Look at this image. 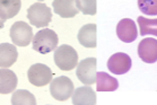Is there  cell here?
Segmentation results:
<instances>
[{
	"label": "cell",
	"instance_id": "obj_9",
	"mask_svg": "<svg viewBox=\"0 0 157 105\" xmlns=\"http://www.w3.org/2000/svg\"><path fill=\"white\" fill-rule=\"evenodd\" d=\"M138 55L146 63H155L157 61V40L147 37L138 44Z\"/></svg>",
	"mask_w": 157,
	"mask_h": 105
},
{
	"label": "cell",
	"instance_id": "obj_5",
	"mask_svg": "<svg viewBox=\"0 0 157 105\" xmlns=\"http://www.w3.org/2000/svg\"><path fill=\"white\" fill-rule=\"evenodd\" d=\"M96 59L88 58L84 59L77 65V70H76V76L85 85L92 86L93 84L96 83Z\"/></svg>",
	"mask_w": 157,
	"mask_h": 105
},
{
	"label": "cell",
	"instance_id": "obj_19",
	"mask_svg": "<svg viewBox=\"0 0 157 105\" xmlns=\"http://www.w3.org/2000/svg\"><path fill=\"white\" fill-rule=\"evenodd\" d=\"M137 22H138V25H139L140 35L141 36H146V35L157 36V18L149 19L145 18L143 16H139Z\"/></svg>",
	"mask_w": 157,
	"mask_h": 105
},
{
	"label": "cell",
	"instance_id": "obj_21",
	"mask_svg": "<svg viewBox=\"0 0 157 105\" xmlns=\"http://www.w3.org/2000/svg\"><path fill=\"white\" fill-rule=\"evenodd\" d=\"M138 8L145 15L157 16V0H138Z\"/></svg>",
	"mask_w": 157,
	"mask_h": 105
},
{
	"label": "cell",
	"instance_id": "obj_11",
	"mask_svg": "<svg viewBox=\"0 0 157 105\" xmlns=\"http://www.w3.org/2000/svg\"><path fill=\"white\" fill-rule=\"evenodd\" d=\"M72 104L75 105H95L96 93L88 85L78 87L72 93Z\"/></svg>",
	"mask_w": 157,
	"mask_h": 105
},
{
	"label": "cell",
	"instance_id": "obj_22",
	"mask_svg": "<svg viewBox=\"0 0 157 105\" xmlns=\"http://www.w3.org/2000/svg\"><path fill=\"white\" fill-rule=\"evenodd\" d=\"M4 25H5V21H4V19L0 18V29L4 27Z\"/></svg>",
	"mask_w": 157,
	"mask_h": 105
},
{
	"label": "cell",
	"instance_id": "obj_14",
	"mask_svg": "<svg viewBox=\"0 0 157 105\" xmlns=\"http://www.w3.org/2000/svg\"><path fill=\"white\" fill-rule=\"evenodd\" d=\"M96 32L97 27L95 24H86L79 29L78 41L82 47L94 49L96 47Z\"/></svg>",
	"mask_w": 157,
	"mask_h": 105
},
{
	"label": "cell",
	"instance_id": "obj_4",
	"mask_svg": "<svg viewBox=\"0 0 157 105\" xmlns=\"http://www.w3.org/2000/svg\"><path fill=\"white\" fill-rule=\"evenodd\" d=\"M75 91L74 83L70 78L66 76H60L51 80L50 83V93L52 97L57 101H66Z\"/></svg>",
	"mask_w": 157,
	"mask_h": 105
},
{
	"label": "cell",
	"instance_id": "obj_23",
	"mask_svg": "<svg viewBox=\"0 0 157 105\" xmlns=\"http://www.w3.org/2000/svg\"><path fill=\"white\" fill-rule=\"evenodd\" d=\"M39 1H42V0H39Z\"/></svg>",
	"mask_w": 157,
	"mask_h": 105
},
{
	"label": "cell",
	"instance_id": "obj_8",
	"mask_svg": "<svg viewBox=\"0 0 157 105\" xmlns=\"http://www.w3.org/2000/svg\"><path fill=\"white\" fill-rule=\"evenodd\" d=\"M131 58L127 53L118 52L115 54L111 55L107 60V68L114 75H123L127 73L131 69Z\"/></svg>",
	"mask_w": 157,
	"mask_h": 105
},
{
	"label": "cell",
	"instance_id": "obj_20",
	"mask_svg": "<svg viewBox=\"0 0 157 105\" xmlns=\"http://www.w3.org/2000/svg\"><path fill=\"white\" fill-rule=\"evenodd\" d=\"M76 6L84 15L96 14V0H76Z\"/></svg>",
	"mask_w": 157,
	"mask_h": 105
},
{
	"label": "cell",
	"instance_id": "obj_16",
	"mask_svg": "<svg viewBox=\"0 0 157 105\" xmlns=\"http://www.w3.org/2000/svg\"><path fill=\"white\" fill-rule=\"evenodd\" d=\"M21 7V0H0V18L5 22L15 17Z\"/></svg>",
	"mask_w": 157,
	"mask_h": 105
},
{
	"label": "cell",
	"instance_id": "obj_17",
	"mask_svg": "<svg viewBox=\"0 0 157 105\" xmlns=\"http://www.w3.org/2000/svg\"><path fill=\"white\" fill-rule=\"evenodd\" d=\"M97 92H113L119 87V81L117 78L107 75L106 73L100 71L96 75Z\"/></svg>",
	"mask_w": 157,
	"mask_h": 105
},
{
	"label": "cell",
	"instance_id": "obj_10",
	"mask_svg": "<svg viewBox=\"0 0 157 105\" xmlns=\"http://www.w3.org/2000/svg\"><path fill=\"white\" fill-rule=\"evenodd\" d=\"M117 35L122 42L131 43L138 36L136 23L130 18H123L117 25Z\"/></svg>",
	"mask_w": 157,
	"mask_h": 105
},
{
	"label": "cell",
	"instance_id": "obj_6",
	"mask_svg": "<svg viewBox=\"0 0 157 105\" xmlns=\"http://www.w3.org/2000/svg\"><path fill=\"white\" fill-rule=\"evenodd\" d=\"M52 76H53L52 70L43 63H34L29 67L27 71L29 83L37 87H42L50 84L52 80Z\"/></svg>",
	"mask_w": 157,
	"mask_h": 105
},
{
	"label": "cell",
	"instance_id": "obj_2",
	"mask_svg": "<svg viewBox=\"0 0 157 105\" xmlns=\"http://www.w3.org/2000/svg\"><path fill=\"white\" fill-rule=\"evenodd\" d=\"M54 62L59 69L69 71L78 65V54L70 45H60L54 51Z\"/></svg>",
	"mask_w": 157,
	"mask_h": 105
},
{
	"label": "cell",
	"instance_id": "obj_13",
	"mask_svg": "<svg viewBox=\"0 0 157 105\" xmlns=\"http://www.w3.org/2000/svg\"><path fill=\"white\" fill-rule=\"evenodd\" d=\"M18 84L17 76L8 68L0 69V94H9L16 89Z\"/></svg>",
	"mask_w": 157,
	"mask_h": 105
},
{
	"label": "cell",
	"instance_id": "obj_18",
	"mask_svg": "<svg viewBox=\"0 0 157 105\" xmlns=\"http://www.w3.org/2000/svg\"><path fill=\"white\" fill-rule=\"evenodd\" d=\"M11 104L13 105H35L36 99L34 95L29 91L19 89L14 91L11 96Z\"/></svg>",
	"mask_w": 157,
	"mask_h": 105
},
{
	"label": "cell",
	"instance_id": "obj_3",
	"mask_svg": "<svg viewBox=\"0 0 157 105\" xmlns=\"http://www.w3.org/2000/svg\"><path fill=\"white\" fill-rule=\"evenodd\" d=\"M27 18L35 27H47L52 19V11L45 4L36 2L27 9Z\"/></svg>",
	"mask_w": 157,
	"mask_h": 105
},
{
	"label": "cell",
	"instance_id": "obj_7",
	"mask_svg": "<svg viewBox=\"0 0 157 105\" xmlns=\"http://www.w3.org/2000/svg\"><path fill=\"white\" fill-rule=\"evenodd\" d=\"M32 27L25 22H16L10 28V39L13 43L18 47H26L33 39Z\"/></svg>",
	"mask_w": 157,
	"mask_h": 105
},
{
	"label": "cell",
	"instance_id": "obj_15",
	"mask_svg": "<svg viewBox=\"0 0 157 105\" xmlns=\"http://www.w3.org/2000/svg\"><path fill=\"white\" fill-rule=\"evenodd\" d=\"M18 51L15 44L1 43L0 44V67L9 68L17 61Z\"/></svg>",
	"mask_w": 157,
	"mask_h": 105
},
{
	"label": "cell",
	"instance_id": "obj_1",
	"mask_svg": "<svg viewBox=\"0 0 157 105\" xmlns=\"http://www.w3.org/2000/svg\"><path fill=\"white\" fill-rule=\"evenodd\" d=\"M58 42L57 33L50 28H43L33 36V50L47 54L57 49Z\"/></svg>",
	"mask_w": 157,
	"mask_h": 105
},
{
	"label": "cell",
	"instance_id": "obj_12",
	"mask_svg": "<svg viewBox=\"0 0 157 105\" xmlns=\"http://www.w3.org/2000/svg\"><path fill=\"white\" fill-rule=\"evenodd\" d=\"M52 7L54 13L62 18H71L79 11L76 6V0H53Z\"/></svg>",
	"mask_w": 157,
	"mask_h": 105
}]
</instances>
